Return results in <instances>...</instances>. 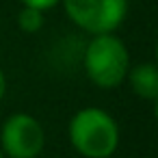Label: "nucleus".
I'll return each instance as SVG.
<instances>
[{
  "instance_id": "0eeeda50",
  "label": "nucleus",
  "mask_w": 158,
  "mask_h": 158,
  "mask_svg": "<svg viewBox=\"0 0 158 158\" xmlns=\"http://www.w3.org/2000/svg\"><path fill=\"white\" fill-rule=\"evenodd\" d=\"M20 2L24 7H31V9H37L41 13H46V11L54 9L56 5H61V0H20Z\"/></svg>"
},
{
  "instance_id": "39448f33",
  "label": "nucleus",
  "mask_w": 158,
  "mask_h": 158,
  "mask_svg": "<svg viewBox=\"0 0 158 158\" xmlns=\"http://www.w3.org/2000/svg\"><path fill=\"white\" fill-rule=\"evenodd\" d=\"M130 89L134 95H139L141 100L154 102L158 98V67L156 63H136L130 65L128 76H126Z\"/></svg>"
},
{
  "instance_id": "423d86ee",
  "label": "nucleus",
  "mask_w": 158,
  "mask_h": 158,
  "mask_svg": "<svg viewBox=\"0 0 158 158\" xmlns=\"http://www.w3.org/2000/svg\"><path fill=\"white\" fill-rule=\"evenodd\" d=\"M44 13L37 11V9H31V7H22V11L18 13V26L20 31H24L26 35H33L37 31L44 28Z\"/></svg>"
},
{
  "instance_id": "20e7f679",
  "label": "nucleus",
  "mask_w": 158,
  "mask_h": 158,
  "mask_svg": "<svg viewBox=\"0 0 158 158\" xmlns=\"http://www.w3.org/2000/svg\"><path fill=\"white\" fill-rule=\"evenodd\" d=\"M46 145V130L31 113H13L0 128V149L5 158H37Z\"/></svg>"
},
{
  "instance_id": "7ed1b4c3",
  "label": "nucleus",
  "mask_w": 158,
  "mask_h": 158,
  "mask_svg": "<svg viewBox=\"0 0 158 158\" xmlns=\"http://www.w3.org/2000/svg\"><path fill=\"white\" fill-rule=\"evenodd\" d=\"M61 5L69 22L89 35L115 33L128 15V0H61Z\"/></svg>"
},
{
  "instance_id": "1a4fd4ad",
  "label": "nucleus",
  "mask_w": 158,
  "mask_h": 158,
  "mask_svg": "<svg viewBox=\"0 0 158 158\" xmlns=\"http://www.w3.org/2000/svg\"><path fill=\"white\" fill-rule=\"evenodd\" d=\"M0 158H5V154H2V149H0Z\"/></svg>"
},
{
  "instance_id": "6e6552de",
  "label": "nucleus",
  "mask_w": 158,
  "mask_h": 158,
  "mask_svg": "<svg viewBox=\"0 0 158 158\" xmlns=\"http://www.w3.org/2000/svg\"><path fill=\"white\" fill-rule=\"evenodd\" d=\"M5 93H7V76H5L2 69H0V102H2Z\"/></svg>"
},
{
  "instance_id": "f257e3e1",
  "label": "nucleus",
  "mask_w": 158,
  "mask_h": 158,
  "mask_svg": "<svg viewBox=\"0 0 158 158\" xmlns=\"http://www.w3.org/2000/svg\"><path fill=\"white\" fill-rule=\"evenodd\" d=\"M72 147L85 158H110L119 147V126L110 113L98 106L80 108L67 126Z\"/></svg>"
},
{
  "instance_id": "f03ea898",
  "label": "nucleus",
  "mask_w": 158,
  "mask_h": 158,
  "mask_svg": "<svg viewBox=\"0 0 158 158\" xmlns=\"http://www.w3.org/2000/svg\"><path fill=\"white\" fill-rule=\"evenodd\" d=\"M82 69L98 89H117L130 69V52L115 33L93 35L82 50Z\"/></svg>"
}]
</instances>
